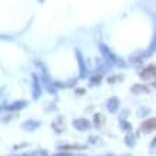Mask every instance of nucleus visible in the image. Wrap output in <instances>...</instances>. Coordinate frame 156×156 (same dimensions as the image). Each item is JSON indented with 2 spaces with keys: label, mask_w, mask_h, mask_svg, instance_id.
<instances>
[{
  "label": "nucleus",
  "mask_w": 156,
  "mask_h": 156,
  "mask_svg": "<svg viewBox=\"0 0 156 156\" xmlns=\"http://www.w3.org/2000/svg\"><path fill=\"white\" fill-rule=\"evenodd\" d=\"M152 129H156V119H149L147 122L142 125V130H145V132H151Z\"/></svg>",
  "instance_id": "nucleus-1"
},
{
  "label": "nucleus",
  "mask_w": 156,
  "mask_h": 156,
  "mask_svg": "<svg viewBox=\"0 0 156 156\" xmlns=\"http://www.w3.org/2000/svg\"><path fill=\"white\" fill-rule=\"evenodd\" d=\"M79 125L82 126L80 129H89V122L85 120V119H82V120H77V122H76V126H79Z\"/></svg>",
  "instance_id": "nucleus-2"
}]
</instances>
